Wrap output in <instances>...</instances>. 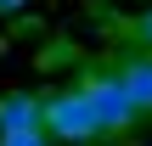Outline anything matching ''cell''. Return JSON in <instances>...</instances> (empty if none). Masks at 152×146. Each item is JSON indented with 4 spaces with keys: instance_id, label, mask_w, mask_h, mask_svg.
Listing matches in <instances>:
<instances>
[{
    "instance_id": "obj_1",
    "label": "cell",
    "mask_w": 152,
    "mask_h": 146,
    "mask_svg": "<svg viewBox=\"0 0 152 146\" xmlns=\"http://www.w3.org/2000/svg\"><path fill=\"white\" fill-rule=\"evenodd\" d=\"M45 135H56V141H96L102 135L85 84L79 90H62V96H45Z\"/></svg>"
},
{
    "instance_id": "obj_2",
    "label": "cell",
    "mask_w": 152,
    "mask_h": 146,
    "mask_svg": "<svg viewBox=\"0 0 152 146\" xmlns=\"http://www.w3.org/2000/svg\"><path fill=\"white\" fill-rule=\"evenodd\" d=\"M85 96H90V107H96V124H102V135H124V129L135 124V101L124 96V84H118L113 73L90 79V84H85Z\"/></svg>"
},
{
    "instance_id": "obj_3",
    "label": "cell",
    "mask_w": 152,
    "mask_h": 146,
    "mask_svg": "<svg viewBox=\"0 0 152 146\" xmlns=\"http://www.w3.org/2000/svg\"><path fill=\"white\" fill-rule=\"evenodd\" d=\"M113 79H118L124 96L135 101V118H152V56H130Z\"/></svg>"
},
{
    "instance_id": "obj_4",
    "label": "cell",
    "mask_w": 152,
    "mask_h": 146,
    "mask_svg": "<svg viewBox=\"0 0 152 146\" xmlns=\"http://www.w3.org/2000/svg\"><path fill=\"white\" fill-rule=\"evenodd\" d=\"M11 129H45V101L39 96H0V135Z\"/></svg>"
},
{
    "instance_id": "obj_5",
    "label": "cell",
    "mask_w": 152,
    "mask_h": 146,
    "mask_svg": "<svg viewBox=\"0 0 152 146\" xmlns=\"http://www.w3.org/2000/svg\"><path fill=\"white\" fill-rule=\"evenodd\" d=\"M0 146H51L45 129H11V135H0Z\"/></svg>"
},
{
    "instance_id": "obj_6",
    "label": "cell",
    "mask_w": 152,
    "mask_h": 146,
    "mask_svg": "<svg viewBox=\"0 0 152 146\" xmlns=\"http://www.w3.org/2000/svg\"><path fill=\"white\" fill-rule=\"evenodd\" d=\"M135 39H141V45L152 51V11H141V23H135Z\"/></svg>"
},
{
    "instance_id": "obj_7",
    "label": "cell",
    "mask_w": 152,
    "mask_h": 146,
    "mask_svg": "<svg viewBox=\"0 0 152 146\" xmlns=\"http://www.w3.org/2000/svg\"><path fill=\"white\" fill-rule=\"evenodd\" d=\"M17 6H23V0H0V11H17Z\"/></svg>"
}]
</instances>
